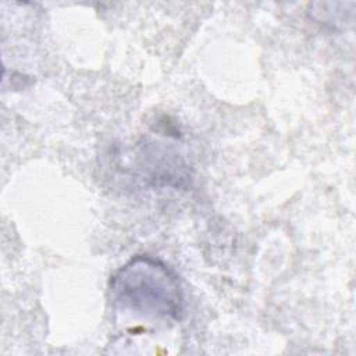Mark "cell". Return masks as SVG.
<instances>
[{"label":"cell","instance_id":"6da1fadb","mask_svg":"<svg viewBox=\"0 0 356 356\" xmlns=\"http://www.w3.org/2000/svg\"><path fill=\"white\" fill-rule=\"evenodd\" d=\"M110 298L118 309L139 317L181 320L184 293L178 277L161 260L136 256L110 280Z\"/></svg>","mask_w":356,"mask_h":356}]
</instances>
